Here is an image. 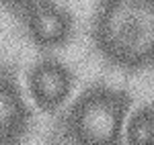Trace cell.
Returning a JSON list of instances; mask_svg holds the SVG:
<instances>
[{
	"instance_id": "6da1fadb",
	"label": "cell",
	"mask_w": 154,
	"mask_h": 145,
	"mask_svg": "<svg viewBox=\"0 0 154 145\" xmlns=\"http://www.w3.org/2000/svg\"><path fill=\"white\" fill-rule=\"evenodd\" d=\"M101 45L113 59L138 65L154 57V0H113L101 19Z\"/></svg>"
},
{
	"instance_id": "7a4b0ae2",
	"label": "cell",
	"mask_w": 154,
	"mask_h": 145,
	"mask_svg": "<svg viewBox=\"0 0 154 145\" xmlns=\"http://www.w3.org/2000/svg\"><path fill=\"white\" fill-rule=\"evenodd\" d=\"M125 96L115 90L95 88L82 96L70 115L72 135L88 145H109L117 141L125 115Z\"/></svg>"
},
{
	"instance_id": "3957f363",
	"label": "cell",
	"mask_w": 154,
	"mask_h": 145,
	"mask_svg": "<svg viewBox=\"0 0 154 145\" xmlns=\"http://www.w3.org/2000/svg\"><path fill=\"white\" fill-rule=\"evenodd\" d=\"M70 84L72 78L70 72L58 63V61H41L33 68V72L29 76V88H31V96L41 109L51 110L60 106L68 94H70Z\"/></svg>"
},
{
	"instance_id": "277c9868",
	"label": "cell",
	"mask_w": 154,
	"mask_h": 145,
	"mask_svg": "<svg viewBox=\"0 0 154 145\" xmlns=\"http://www.w3.org/2000/svg\"><path fill=\"white\" fill-rule=\"evenodd\" d=\"M27 29L35 43L43 47H51L68 37L70 23H68V16L60 8L43 2L27 12Z\"/></svg>"
},
{
	"instance_id": "5b68a950",
	"label": "cell",
	"mask_w": 154,
	"mask_h": 145,
	"mask_svg": "<svg viewBox=\"0 0 154 145\" xmlns=\"http://www.w3.org/2000/svg\"><path fill=\"white\" fill-rule=\"evenodd\" d=\"M27 110H25L21 96L12 88L11 82H4L0 90V127H2V137L11 139L23 131Z\"/></svg>"
},
{
	"instance_id": "8992f818",
	"label": "cell",
	"mask_w": 154,
	"mask_h": 145,
	"mask_svg": "<svg viewBox=\"0 0 154 145\" xmlns=\"http://www.w3.org/2000/svg\"><path fill=\"white\" fill-rule=\"evenodd\" d=\"M125 137L131 145H154V109L138 110L128 123Z\"/></svg>"
},
{
	"instance_id": "52a82bcc",
	"label": "cell",
	"mask_w": 154,
	"mask_h": 145,
	"mask_svg": "<svg viewBox=\"0 0 154 145\" xmlns=\"http://www.w3.org/2000/svg\"><path fill=\"white\" fill-rule=\"evenodd\" d=\"M12 6H17V8H21V10H25V14L29 10H33L35 6H39V4H43L45 0H8Z\"/></svg>"
}]
</instances>
